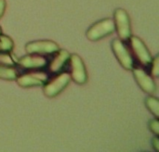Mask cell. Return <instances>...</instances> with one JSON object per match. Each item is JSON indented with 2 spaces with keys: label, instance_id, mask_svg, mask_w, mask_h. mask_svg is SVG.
I'll list each match as a JSON object with an SVG mask.
<instances>
[{
  "label": "cell",
  "instance_id": "13",
  "mask_svg": "<svg viewBox=\"0 0 159 152\" xmlns=\"http://www.w3.org/2000/svg\"><path fill=\"white\" fill-rule=\"evenodd\" d=\"M145 105L147 109L156 116V118L159 117V101L158 99L153 96H149L145 99Z\"/></svg>",
  "mask_w": 159,
  "mask_h": 152
},
{
  "label": "cell",
  "instance_id": "12",
  "mask_svg": "<svg viewBox=\"0 0 159 152\" xmlns=\"http://www.w3.org/2000/svg\"><path fill=\"white\" fill-rule=\"evenodd\" d=\"M17 69L13 66L0 65V79L7 81H13L17 78Z\"/></svg>",
  "mask_w": 159,
  "mask_h": 152
},
{
  "label": "cell",
  "instance_id": "9",
  "mask_svg": "<svg viewBox=\"0 0 159 152\" xmlns=\"http://www.w3.org/2000/svg\"><path fill=\"white\" fill-rule=\"evenodd\" d=\"M48 60L46 56L38 54H28L19 59L15 63L21 69L28 71L31 70H41L48 65Z\"/></svg>",
  "mask_w": 159,
  "mask_h": 152
},
{
  "label": "cell",
  "instance_id": "19",
  "mask_svg": "<svg viewBox=\"0 0 159 152\" xmlns=\"http://www.w3.org/2000/svg\"><path fill=\"white\" fill-rule=\"evenodd\" d=\"M6 0H0V18L3 16L6 9Z\"/></svg>",
  "mask_w": 159,
  "mask_h": 152
},
{
  "label": "cell",
  "instance_id": "8",
  "mask_svg": "<svg viewBox=\"0 0 159 152\" xmlns=\"http://www.w3.org/2000/svg\"><path fill=\"white\" fill-rule=\"evenodd\" d=\"M60 46L53 41L50 40H38L33 41L25 46V51L28 54H38V55H50L58 51Z\"/></svg>",
  "mask_w": 159,
  "mask_h": 152
},
{
  "label": "cell",
  "instance_id": "1",
  "mask_svg": "<svg viewBox=\"0 0 159 152\" xmlns=\"http://www.w3.org/2000/svg\"><path fill=\"white\" fill-rule=\"evenodd\" d=\"M70 79L71 77L69 72H58L56 76H54L51 79H48L45 83L43 86L44 94L48 98H54L58 96L68 85Z\"/></svg>",
  "mask_w": 159,
  "mask_h": 152
},
{
  "label": "cell",
  "instance_id": "4",
  "mask_svg": "<svg viewBox=\"0 0 159 152\" xmlns=\"http://www.w3.org/2000/svg\"><path fill=\"white\" fill-rule=\"evenodd\" d=\"M115 29L122 41H128L131 36L130 20L128 12L123 8H117L114 13Z\"/></svg>",
  "mask_w": 159,
  "mask_h": 152
},
{
  "label": "cell",
  "instance_id": "17",
  "mask_svg": "<svg viewBox=\"0 0 159 152\" xmlns=\"http://www.w3.org/2000/svg\"><path fill=\"white\" fill-rule=\"evenodd\" d=\"M149 128H150V130H151V131H152L156 136H158L159 124H158V119H157V118L152 119V120L149 122Z\"/></svg>",
  "mask_w": 159,
  "mask_h": 152
},
{
  "label": "cell",
  "instance_id": "10",
  "mask_svg": "<svg viewBox=\"0 0 159 152\" xmlns=\"http://www.w3.org/2000/svg\"><path fill=\"white\" fill-rule=\"evenodd\" d=\"M132 73L137 84L142 88V90L151 95H153L157 91V85L154 80L145 71H143L139 67H133Z\"/></svg>",
  "mask_w": 159,
  "mask_h": 152
},
{
  "label": "cell",
  "instance_id": "7",
  "mask_svg": "<svg viewBox=\"0 0 159 152\" xmlns=\"http://www.w3.org/2000/svg\"><path fill=\"white\" fill-rule=\"evenodd\" d=\"M111 46L120 65L126 70H132L134 67V59L129 49L126 46L124 41L121 39H115L112 42Z\"/></svg>",
  "mask_w": 159,
  "mask_h": 152
},
{
  "label": "cell",
  "instance_id": "11",
  "mask_svg": "<svg viewBox=\"0 0 159 152\" xmlns=\"http://www.w3.org/2000/svg\"><path fill=\"white\" fill-rule=\"evenodd\" d=\"M69 58V52L64 49H59L58 51L54 52L52 59L48 62L47 65L48 68V72L53 74H57L58 72H60L68 62Z\"/></svg>",
  "mask_w": 159,
  "mask_h": 152
},
{
  "label": "cell",
  "instance_id": "18",
  "mask_svg": "<svg viewBox=\"0 0 159 152\" xmlns=\"http://www.w3.org/2000/svg\"><path fill=\"white\" fill-rule=\"evenodd\" d=\"M152 145H153L154 149H155L157 151H158L159 150V139L157 138V137H155L153 138V140H152Z\"/></svg>",
  "mask_w": 159,
  "mask_h": 152
},
{
  "label": "cell",
  "instance_id": "2",
  "mask_svg": "<svg viewBox=\"0 0 159 152\" xmlns=\"http://www.w3.org/2000/svg\"><path fill=\"white\" fill-rule=\"evenodd\" d=\"M15 80L20 87L30 88L44 85L45 83L48 80V74L43 71L31 70V72L18 75Z\"/></svg>",
  "mask_w": 159,
  "mask_h": 152
},
{
  "label": "cell",
  "instance_id": "16",
  "mask_svg": "<svg viewBox=\"0 0 159 152\" xmlns=\"http://www.w3.org/2000/svg\"><path fill=\"white\" fill-rule=\"evenodd\" d=\"M150 65H151V68H150V74H151V76H153V77H155V78L158 77V75H159V57L158 56L155 57V58L152 59V61H151Z\"/></svg>",
  "mask_w": 159,
  "mask_h": 152
},
{
  "label": "cell",
  "instance_id": "14",
  "mask_svg": "<svg viewBox=\"0 0 159 152\" xmlns=\"http://www.w3.org/2000/svg\"><path fill=\"white\" fill-rule=\"evenodd\" d=\"M14 47L12 39L5 34L0 33V52H10Z\"/></svg>",
  "mask_w": 159,
  "mask_h": 152
},
{
  "label": "cell",
  "instance_id": "5",
  "mask_svg": "<svg viewBox=\"0 0 159 152\" xmlns=\"http://www.w3.org/2000/svg\"><path fill=\"white\" fill-rule=\"evenodd\" d=\"M116 31L115 23L112 19H104L95 22L87 31V37L90 41H98Z\"/></svg>",
  "mask_w": 159,
  "mask_h": 152
},
{
  "label": "cell",
  "instance_id": "6",
  "mask_svg": "<svg viewBox=\"0 0 159 152\" xmlns=\"http://www.w3.org/2000/svg\"><path fill=\"white\" fill-rule=\"evenodd\" d=\"M67 63L69 64L70 67L69 74L71 79L78 85L86 84L88 81V73L83 59L78 55L72 54L70 55Z\"/></svg>",
  "mask_w": 159,
  "mask_h": 152
},
{
  "label": "cell",
  "instance_id": "15",
  "mask_svg": "<svg viewBox=\"0 0 159 152\" xmlns=\"http://www.w3.org/2000/svg\"><path fill=\"white\" fill-rule=\"evenodd\" d=\"M0 65L14 66L15 61L10 56L9 52H0Z\"/></svg>",
  "mask_w": 159,
  "mask_h": 152
},
{
  "label": "cell",
  "instance_id": "3",
  "mask_svg": "<svg viewBox=\"0 0 159 152\" xmlns=\"http://www.w3.org/2000/svg\"><path fill=\"white\" fill-rule=\"evenodd\" d=\"M129 46L131 49V55L134 56V58L137 59L139 64H141L143 67H147L150 65L153 57L147 48L146 45L143 42V40L137 36L131 35L129 38ZM132 56V57H133Z\"/></svg>",
  "mask_w": 159,
  "mask_h": 152
},
{
  "label": "cell",
  "instance_id": "20",
  "mask_svg": "<svg viewBox=\"0 0 159 152\" xmlns=\"http://www.w3.org/2000/svg\"><path fill=\"white\" fill-rule=\"evenodd\" d=\"M0 33H2V30H1V27H0Z\"/></svg>",
  "mask_w": 159,
  "mask_h": 152
}]
</instances>
